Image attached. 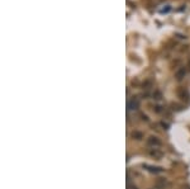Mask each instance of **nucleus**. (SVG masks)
Returning <instances> with one entry per match:
<instances>
[{
  "label": "nucleus",
  "mask_w": 190,
  "mask_h": 189,
  "mask_svg": "<svg viewBox=\"0 0 190 189\" xmlns=\"http://www.w3.org/2000/svg\"><path fill=\"white\" fill-rule=\"evenodd\" d=\"M127 188H128V189H137V187L134 185V184H129V183H128V185H127Z\"/></svg>",
  "instance_id": "6e6552de"
},
{
  "label": "nucleus",
  "mask_w": 190,
  "mask_h": 189,
  "mask_svg": "<svg viewBox=\"0 0 190 189\" xmlns=\"http://www.w3.org/2000/svg\"><path fill=\"white\" fill-rule=\"evenodd\" d=\"M166 184H167V180L165 178H158L155 183V187H156V189H165Z\"/></svg>",
  "instance_id": "39448f33"
},
{
  "label": "nucleus",
  "mask_w": 190,
  "mask_h": 189,
  "mask_svg": "<svg viewBox=\"0 0 190 189\" xmlns=\"http://www.w3.org/2000/svg\"><path fill=\"white\" fill-rule=\"evenodd\" d=\"M148 155L155 157V159H161V157L163 156V152L158 147H151L150 150H148Z\"/></svg>",
  "instance_id": "f03ea898"
},
{
  "label": "nucleus",
  "mask_w": 190,
  "mask_h": 189,
  "mask_svg": "<svg viewBox=\"0 0 190 189\" xmlns=\"http://www.w3.org/2000/svg\"><path fill=\"white\" fill-rule=\"evenodd\" d=\"M141 117H142V119H144V121H148V118H147L146 114H141Z\"/></svg>",
  "instance_id": "9d476101"
},
{
  "label": "nucleus",
  "mask_w": 190,
  "mask_h": 189,
  "mask_svg": "<svg viewBox=\"0 0 190 189\" xmlns=\"http://www.w3.org/2000/svg\"><path fill=\"white\" fill-rule=\"evenodd\" d=\"M161 126L165 127V130H167V127H169V125H167V123H165V122H161Z\"/></svg>",
  "instance_id": "1a4fd4ad"
},
{
  "label": "nucleus",
  "mask_w": 190,
  "mask_h": 189,
  "mask_svg": "<svg viewBox=\"0 0 190 189\" xmlns=\"http://www.w3.org/2000/svg\"><path fill=\"white\" fill-rule=\"evenodd\" d=\"M143 168L146 169V170L148 171H151V173H155V174H157V173H163V170L165 169L163 168H157V166H151V165H147V164H144L143 165Z\"/></svg>",
  "instance_id": "20e7f679"
},
{
  "label": "nucleus",
  "mask_w": 190,
  "mask_h": 189,
  "mask_svg": "<svg viewBox=\"0 0 190 189\" xmlns=\"http://www.w3.org/2000/svg\"><path fill=\"white\" fill-rule=\"evenodd\" d=\"M185 76V70L184 69H181V70H179L177 72H176V78L179 79V80H181L182 78H184Z\"/></svg>",
  "instance_id": "0eeeda50"
},
{
  "label": "nucleus",
  "mask_w": 190,
  "mask_h": 189,
  "mask_svg": "<svg viewBox=\"0 0 190 189\" xmlns=\"http://www.w3.org/2000/svg\"><path fill=\"white\" fill-rule=\"evenodd\" d=\"M131 136L133 138H136V140H142V138H143V133L139 132V131H133V132L131 133Z\"/></svg>",
  "instance_id": "423d86ee"
},
{
  "label": "nucleus",
  "mask_w": 190,
  "mask_h": 189,
  "mask_svg": "<svg viewBox=\"0 0 190 189\" xmlns=\"http://www.w3.org/2000/svg\"><path fill=\"white\" fill-rule=\"evenodd\" d=\"M147 146H150V147H160L161 146V140L158 137L150 136L147 138Z\"/></svg>",
  "instance_id": "f257e3e1"
},
{
  "label": "nucleus",
  "mask_w": 190,
  "mask_h": 189,
  "mask_svg": "<svg viewBox=\"0 0 190 189\" xmlns=\"http://www.w3.org/2000/svg\"><path fill=\"white\" fill-rule=\"evenodd\" d=\"M139 105V102L137 100L136 98H132V99H129L128 100V104H127V108H128V110H134L137 109Z\"/></svg>",
  "instance_id": "7ed1b4c3"
}]
</instances>
